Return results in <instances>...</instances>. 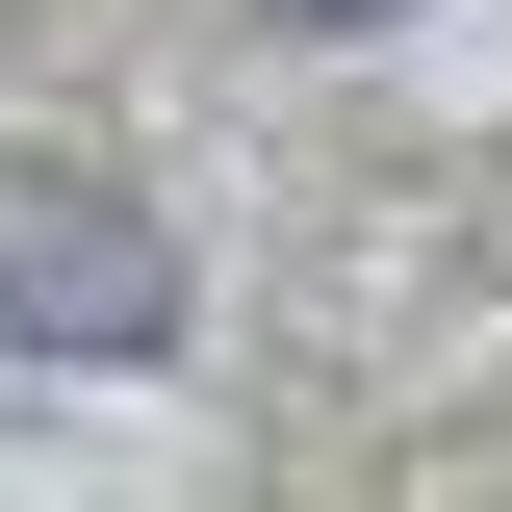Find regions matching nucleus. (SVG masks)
Segmentation results:
<instances>
[{
    "instance_id": "obj_1",
    "label": "nucleus",
    "mask_w": 512,
    "mask_h": 512,
    "mask_svg": "<svg viewBox=\"0 0 512 512\" xmlns=\"http://www.w3.org/2000/svg\"><path fill=\"white\" fill-rule=\"evenodd\" d=\"M180 333V256L77 180H0V359H154Z\"/></svg>"
},
{
    "instance_id": "obj_2",
    "label": "nucleus",
    "mask_w": 512,
    "mask_h": 512,
    "mask_svg": "<svg viewBox=\"0 0 512 512\" xmlns=\"http://www.w3.org/2000/svg\"><path fill=\"white\" fill-rule=\"evenodd\" d=\"M333 26H359V0H333Z\"/></svg>"
}]
</instances>
